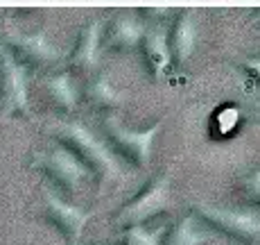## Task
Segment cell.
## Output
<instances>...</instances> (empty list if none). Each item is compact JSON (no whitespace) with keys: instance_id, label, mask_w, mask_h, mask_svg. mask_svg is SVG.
<instances>
[{"instance_id":"9","label":"cell","mask_w":260,"mask_h":245,"mask_svg":"<svg viewBox=\"0 0 260 245\" xmlns=\"http://www.w3.org/2000/svg\"><path fill=\"white\" fill-rule=\"evenodd\" d=\"M143 52H145V62H147L149 75L154 79H161L168 73L172 57H170V39H168V30L163 25L145 30L143 37Z\"/></svg>"},{"instance_id":"13","label":"cell","mask_w":260,"mask_h":245,"mask_svg":"<svg viewBox=\"0 0 260 245\" xmlns=\"http://www.w3.org/2000/svg\"><path fill=\"white\" fill-rule=\"evenodd\" d=\"M211 238V232L202 227L197 216L181 218L166 236V245H204Z\"/></svg>"},{"instance_id":"18","label":"cell","mask_w":260,"mask_h":245,"mask_svg":"<svg viewBox=\"0 0 260 245\" xmlns=\"http://www.w3.org/2000/svg\"><path fill=\"white\" fill-rule=\"evenodd\" d=\"M3 57H5V50H3V41H0V62H3Z\"/></svg>"},{"instance_id":"16","label":"cell","mask_w":260,"mask_h":245,"mask_svg":"<svg viewBox=\"0 0 260 245\" xmlns=\"http://www.w3.org/2000/svg\"><path fill=\"white\" fill-rule=\"evenodd\" d=\"M166 227L149 229L145 225H134L124 229V245H163Z\"/></svg>"},{"instance_id":"7","label":"cell","mask_w":260,"mask_h":245,"mask_svg":"<svg viewBox=\"0 0 260 245\" xmlns=\"http://www.w3.org/2000/svg\"><path fill=\"white\" fill-rule=\"evenodd\" d=\"M199 213L206 223H211L213 227H217L219 232L231 234L236 238H249L256 241L260 232V221L258 211H240V209H222L213 207V204H197Z\"/></svg>"},{"instance_id":"15","label":"cell","mask_w":260,"mask_h":245,"mask_svg":"<svg viewBox=\"0 0 260 245\" xmlns=\"http://www.w3.org/2000/svg\"><path fill=\"white\" fill-rule=\"evenodd\" d=\"M86 93H88L91 104H95L98 109H113L122 102V93L111 84V77H109V75L95 77Z\"/></svg>"},{"instance_id":"2","label":"cell","mask_w":260,"mask_h":245,"mask_svg":"<svg viewBox=\"0 0 260 245\" xmlns=\"http://www.w3.org/2000/svg\"><path fill=\"white\" fill-rule=\"evenodd\" d=\"M16 116H29L27 77L12 55H5L0 62V123Z\"/></svg>"},{"instance_id":"10","label":"cell","mask_w":260,"mask_h":245,"mask_svg":"<svg viewBox=\"0 0 260 245\" xmlns=\"http://www.w3.org/2000/svg\"><path fill=\"white\" fill-rule=\"evenodd\" d=\"M145 37V25L143 21H138L136 16H127V14H120L107 30V43L109 48H118V50H129L136 48Z\"/></svg>"},{"instance_id":"3","label":"cell","mask_w":260,"mask_h":245,"mask_svg":"<svg viewBox=\"0 0 260 245\" xmlns=\"http://www.w3.org/2000/svg\"><path fill=\"white\" fill-rule=\"evenodd\" d=\"M32 166L41 168L52 182H57L59 186L68 193H75L84 179L91 177V171L86 168V164L75 152H71L66 146L52 148V150H48V152L39 154Z\"/></svg>"},{"instance_id":"1","label":"cell","mask_w":260,"mask_h":245,"mask_svg":"<svg viewBox=\"0 0 260 245\" xmlns=\"http://www.w3.org/2000/svg\"><path fill=\"white\" fill-rule=\"evenodd\" d=\"M59 139L66 143V148L75 152L91 173H98L100 177L111 179L120 175V166L116 154L104 146L98 137L82 123H61L57 129Z\"/></svg>"},{"instance_id":"14","label":"cell","mask_w":260,"mask_h":245,"mask_svg":"<svg viewBox=\"0 0 260 245\" xmlns=\"http://www.w3.org/2000/svg\"><path fill=\"white\" fill-rule=\"evenodd\" d=\"M46 89L50 98L63 109V112H73L77 104V89H75L73 75L71 73H59V75H48L46 77Z\"/></svg>"},{"instance_id":"6","label":"cell","mask_w":260,"mask_h":245,"mask_svg":"<svg viewBox=\"0 0 260 245\" xmlns=\"http://www.w3.org/2000/svg\"><path fill=\"white\" fill-rule=\"evenodd\" d=\"M9 46L14 50V62L23 68L50 66L61 59V52L50 41L46 30H39L34 34H9Z\"/></svg>"},{"instance_id":"4","label":"cell","mask_w":260,"mask_h":245,"mask_svg":"<svg viewBox=\"0 0 260 245\" xmlns=\"http://www.w3.org/2000/svg\"><path fill=\"white\" fill-rule=\"evenodd\" d=\"M161 121L156 125H152L149 129L145 132H132V129H124L122 125L118 123V118L109 116L104 121V127H107V134H109V141L118 148V152L122 154L124 159L129 161L138 164L141 168H145L152 159V148H154V141H156V134L161 129Z\"/></svg>"},{"instance_id":"8","label":"cell","mask_w":260,"mask_h":245,"mask_svg":"<svg viewBox=\"0 0 260 245\" xmlns=\"http://www.w3.org/2000/svg\"><path fill=\"white\" fill-rule=\"evenodd\" d=\"M43 200H46V213L50 218V223L59 229V232L66 236V241L75 245L82 238V232L86 227L91 213L82 211L79 207H73V204L63 202L57 193H52L50 188L43 191Z\"/></svg>"},{"instance_id":"17","label":"cell","mask_w":260,"mask_h":245,"mask_svg":"<svg viewBox=\"0 0 260 245\" xmlns=\"http://www.w3.org/2000/svg\"><path fill=\"white\" fill-rule=\"evenodd\" d=\"M238 121H240V112L236 107H226L217 114V127L222 134L233 132V129L238 127Z\"/></svg>"},{"instance_id":"11","label":"cell","mask_w":260,"mask_h":245,"mask_svg":"<svg viewBox=\"0 0 260 245\" xmlns=\"http://www.w3.org/2000/svg\"><path fill=\"white\" fill-rule=\"evenodd\" d=\"M100 23H91L82 30L71 52V64L79 71H95L100 64Z\"/></svg>"},{"instance_id":"5","label":"cell","mask_w":260,"mask_h":245,"mask_svg":"<svg viewBox=\"0 0 260 245\" xmlns=\"http://www.w3.org/2000/svg\"><path fill=\"white\" fill-rule=\"evenodd\" d=\"M170 200V177L161 175V177L152 179L147 186L138 193L122 211L118 213V223L124 227H134V225H143L145 221L154 218L168 207Z\"/></svg>"},{"instance_id":"12","label":"cell","mask_w":260,"mask_h":245,"mask_svg":"<svg viewBox=\"0 0 260 245\" xmlns=\"http://www.w3.org/2000/svg\"><path fill=\"white\" fill-rule=\"evenodd\" d=\"M197 21H194V14L186 12L174 25L172 32V46H170V57H174V62L179 66L188 62L192 57L194 48H197Z\"/></svg>"}]
</instances>
